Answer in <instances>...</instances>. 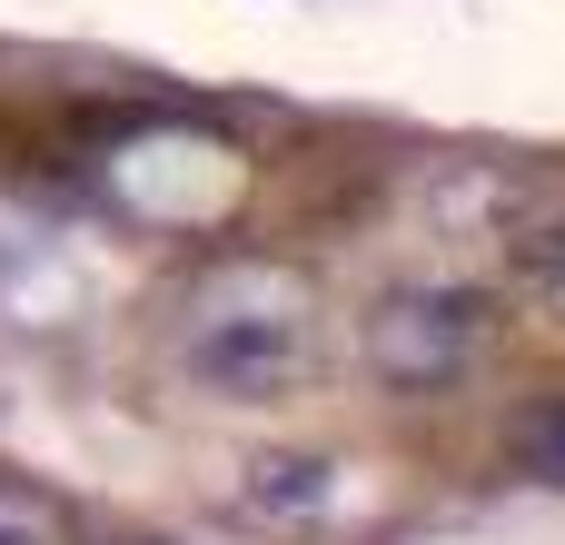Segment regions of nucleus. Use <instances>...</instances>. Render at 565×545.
<instances>
[{
  "label": "nucleus",
  "mask_w": 565,
  "mask_h": 545,
  "mask_svg": "<svg viewBox=\"0 0 565 545\" xmlns=\"http://www.w3.org/2000/svg\"><path fill=\"white\" fill-rule=\"evenodd\" d=\"M516 457H526L546 487H565V397H556V407H536V417L516 427Z\"/></svg>",
  "instance_id": "nucleus-2"
},
{
  "label": "nucleus",
  "mask_w": 565,
  "mask_h": 545,
  "mask_svg": "<svg viewBox=\"0 0 565 545\" xmlns=\"http://www.w3.org/2000/svg\"><path fill=\"white\" fill-rule=\"evenodd\" d=\"M328 328H318V288L298 268H209L179 298V367L228 387V397H278L298 377H318Z\"/></svg>",
  "instance_id": "nucleus-1"
},
{
  "label": "nucleus",
  "mask_w": 565,
  "mask_h": 545,
  "mask_svg": "<svg viewBox=\"0 0 565 545\" xmlns=\"http://www.w3.org/2000/svg\"><path fill=\"white\" fill-rule=\"evenodd\" d=\"M536 298L565 308V228H556V238H536Z\"/></svg>",
  "instance_id": "nucleus-3"
}]
</instances>
